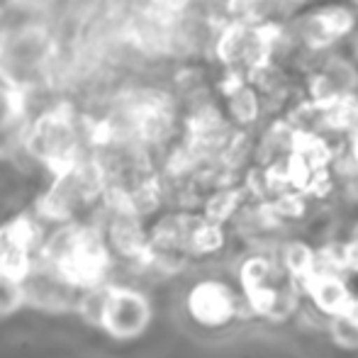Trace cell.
Returning a JSON list of instances; mask_svg holds the SVG:
<instances>
[{
	"mask_svg": "<svg viewBox=\"0 0 358 358\" xmlns=\"http://www.w3.org/2000/svg\"><path fill=\"white\" fill-rule=\"evenodd\" d=\"M339 144L341 142H334V139H329L322 132H315V129H295L292 142H290V154L300 156L312 169L320 171V169H329L331 166L336 146Z\"/></svg>",
	"mask_w": 358,
	"mask_h": 358,
	"instance_id": "obj_13",
	"label": "cell"
},
{
	"mask_svg": "<svg viewBox=\"0 0 358 358\" xmlns=\"http://www.w3.org/2000/svg\"><path fill=\"white\" fill-rule=\"evenodd\" d=\"M22 154L49 176L66 171L90 154V117L76 100H54L32 113Z\"/></svg>",
	"mask_w": 358,
	"mask_h": 358,
	"instance_id": "obj_3",
	"label": "cell"
},
{
	"mask_svg": "<svg viewBox=\"0 0 358 358\" xmlns=\"http://www.w3.org/2000/svg\"><path fill=\"white\" fill-rule=\"evenodd\" d=\"M236 297L222 280H198L185 295V310L195 324L220 329L236 317Z\"/></svg>",
	"mask_w": 358,
	"mask_h": 358,
	"instance_id": "obj_7",
	"label": "cell"
},
{
	"mask_svg": "<svg viewBox=\"0 0 358 358\" xmlns=\"http://www.w3.org/2000/svg\"><path fill=\"white\" fill-rule=\"evenodd\" d=\"M268 203H271V208H273V213L280 217V222L300 220V217H305L307 213V195L292 188L283 190V193H275L273 198H268Z\"/></svg>",
	"mask_w": 358,
	"mask_h": 358,
	"instance_id": "obj_19",
	"label": "cell"
},
{
	"mask_svg": "<svg viewBox=\"0 0 358 358\" xmlns=\"http://www.w3.org/2000/svg\"><path fill=\"white\" fill-rule=\"evenodd\" d=\"M76 312L117 341L137 339L151 324V302L146 292L120 283L117 278L80 292Z\"/></svg>",
	"mask_w": 358,
	"mask_h": 358,
	"instance_id": "obj_4",
	"label": "cell"
},
{
	"mask_svg": "<svg viewBox=\"0 0 358 358\" xmlns=\"http://www.w3.org/2000/svg\"><path fill=\"white\" fill-rule=\"evenodd\" d=\"M244 203H246V193L239 183L220 185V188H213L203 195L198 213L203 217H208L210 222L227 224V222H231V217L239 213V208Z\"/></svg>",
	"mask_w": 358,
	"mask_h": 358,
	"instance_id": "obj_14",
	"label": "cell"
},
{
	"mask_svg": "<svg viewBox=\"0 0 358 358\" xmlns=\"http://www.w3.org/2000/svg\"><path fill=\"white\" fill-rule=\"evenodd\" d=\"M356 302H358V300H356Z\"/></svg>",
	"mask_w": 358,
	"mask_h": 358,
	"instance_id": "obj_23",
	"label": "cell"
},
{
	"mask_svg": "<svg viewBox=\"0 0 358 358\" xmlns=\"http://www.w3.org/2000/svg\"><path fill=\"white\" fill-rule=\"evenodd\" d=\"M24 287V307L44 312H76L80 290L69 285L64 278H59L52 268L34 261L32 271L22 280Z\"/></svg>",
	"mask_w": 358,
	"mask_h": 358,
	"instance_id": "obj_8",
	"label": "cell"
},
{
	"mask_svg": "<svg viewBox=\"0 0 358 358\" xmlns=\"http://www.w3.org/2000/svg\"><path fill=\"white\" fill-rule=\"evenodd\" d=\"M222 110H224L227 122L234 129H246V132H256L264 124V120L268 117L264 108V100L254 90V85L246 83L231 88L229 93L220 95Z\"/></svg>",
	"mask_w": 358,
	"mask_h": 358,
	"instance_id": "obj_9",
	"label": "cell"
},
{
	"mask_svg": "<svg viewBox=\"0 0 358 358\" xmlns=\"http://www.w3.org/2000/svg\"><path fill=\"white\" fill-rule=\"evenodd\" d=\"M358 127V93H344L336 103L322 110L320 132L334 142H344Z\"/></svg>",
	"mask_w": 358,
	"mask_h": 358,
	"instance_id": "obj_12",
	"label": "cell"
},
{
	"mask_svg": "<svg viewBox=\"0 0 358 358\" xmlns=\"http://www.w3.org/2000/svg\"><path fill=\"white\" fill-rule=\"evenodd\" d=\"M317 69L329 76V80L341 93H358V64L344 47L322 54Z\"/></svg>",
	"mask_w": 358,
	"mask_h": 358,
	"instance_id": "obj_15",
	"label": "cell"
},
{
	"mask_svg": "<svg viewBox=\"0 0 358 358\" xmlns=\"http://www.w3.org/2000/svg\"><path fill=\"white\" fill-rule=\"evenodd\" d=\"M224 241H227L224 224H217V222H210L208 217L198 215V220H195V224H193V231H190L188 254L190 256L217 254V251L224 246Z\"/></svg>",
	"mask_w": 358,
	"mask_h": 358,
	"instance_id": "obj_16",
	"label": "cell"
},
{
	"mask_svg": "<svg viewBox=\"0 0 358 358\" xmlns=\"http://www.w3.org/2000/svg\"><path fill=\"white\" fill-rule=\"evenodd\" d=\"M29 117H32V110H29L27 95L0 103V161L22 154Z\"/></svg>",
	"mask_w": 358,
	"mask_h": 358,
	"instance_id": "obj_10",
	"label": "cell"
},
{
	"mask_svg": "<svg viewBox=\"0 0 358 358\" xmlns=\"http://www.w3.org/2000/svg\"><path fill=\"white\" fill-rule=\"evenodd\" d=\"M283 261H285V271L290 275L292 283H305L317 268V254L302 241H292L285 246L283 251Z\"/></svg>",
	"mask_w": 358,
	"mask_h": 358,
	"instance_id": "obj_17",
	"label": "cell"
},
{
	"mask_svg": "<svg viewBox=\"0 0 358 358\" xmlns=\"http://www.w3.org/2000/svg\"><path fill=\"white\" fill-rule=\"evenodd\" d=\"M47 224L37 215H15L0 224V271L24 280L37 261Z\"/></svg>",
	"mask_w": 358,
	"mask_h": 358,
	"instance_id": "obj_6",
	"label": "cell"
},
{
	"mask_svg": "<svg viewBox=\"0 0 358 358\" xmlns=\"http://www.w3.org/2000/svg\"><path fill=\"white\" fill-rule=\"evenodd\" d=\"M105 203V183L100 171L85 156L76 166L52 176L47 190L37 198L34 215L44 224L90 220Z\"/></svg>",
	"mask_w": 358,
	"mask_h": 358,
	"instance_id": "obj_5",
	"label": "cell"
},
{
	"mask_svg": "<svg viewBox=\"0 0 358 358\" xmlns=\"http://www.w3.org/2000/svg\"><path fill=\"white\" fill-rule=\"evenodd\" d=\"M307 295L315 300V305L320 307L327 315H341L354 305V297H351L349 287L344 285L341 275L327 273V271H315L310 278L302 283Z\"/></svg>",
	"mask_w": 358,
	"mask_h": 358,
	"instance_id": "obj_11",
	"label": "cell"
},
{
	"mask_svg": "<svg viewBox=\"0 0 358 358\" xmlns=\"http://www.w3.org/2000/svg\"><path fill=\"white\" fill-rule=\"evenodd\" d=\"M344 146H346V151H349V154L354 156L356 164H358V127L349 134V137L344 139Z\"/></svg>",
	"mask_w": 358,
	"mask_h": 358,
	"instance_id": "obj_22",
	"label": "cell"
},
{
	"mask_svg": "<svg viewBox=\"0 0 358 358\" xmlns=\"http://www.w3.org/2000/svg\"><path fill=\"white\" fill-rule=\"evenodd\" d=\"M37 261L80 292L117 278V261L90 220L47 224Z\"/></svg>",
	"mask_w": 358,
	"mask_h": 358,
	"instance_id": "obj_1",
	"label": "cell"
},
{
	"mask_svg": "<svg viewBox=\"0 0 358 358\" xmlns=\"http://www.w3.org/2000/svg\"><path fill=\"white\" fill-rule=\"evenodd\" d=\"M62 66V42L52 24L20 17L0 24V73L32 98L54 85Z\"/></svg>",
	"mask_w": 358,
	"mask_h": 358,
	"instance_id": "obj_2",
	"label": "cell"
},
{
	"mask_svg": "<svg viewBox=\"0 0 358 358\" xmlns=\"http://www.w3.org/2000/svg\"><path fill=\"white\" fill-rule=\"evenodd\" d=\"M24 307V287L22 280L10 278L0 271V317H10Z\"/></svg>",
	"mask_w": 358,
	"mask_h": 358,
	"instance_id": "obj_20",
	"label": "cell"
},
{
	"mask_svg": "<svg viewBox=\"0 0 358 358\" xmlns=\"http://www.w3.org/2000/svg\"><path fill=\"white\" fill-rule=\"evenodd\" d=\"M331 334H334V339L339 346L358 349V302L356 300L346 312L334 315V322H331Z\"/></svg>",
	"mask_w": 358,
	"mask_h": 358,
	"instance_id": "obj_18",
	"label": "cell"
},
{
	"mask_svg": "<svg viewBox=\"0 0 358 358\" xmlns=\"http://www.w3.org/2000/svg\"><path fill=\"white\" fill-rule=\"evenodd\" d=\"M20 95H24L22 90L15 88V85L10 83L3 73H0V103H5V100H13V98H20Z\"/></svg>",
	"mask_w": 358,
	"mask_h": 358,
	"instance_id": "obj_21",
	"label": "cell"
}]
</instances>
